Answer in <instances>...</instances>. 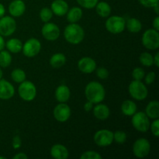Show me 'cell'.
I'll use <instances>...</instances> for the list:
<instances>
[{
	"instance_id": "38",
	"label": "cell",
	"mask_w": 159,
	"mask_h": 159,
	"mask_svg": "<svg viewBox=\"0 0 159 159\" xmlns=\"http://www.w3.org/2000/svg\"><path fill=\"white\" fill-rule=\"evenodd\" d=\"M143 6L147 8H153L155 5L158 4L159 0H138Z\"/></svg>"
},
{
	"instance_id": "19",
	"label": "cell",
	"mask_w": 159,
	"mask_h": 159,
	"mask_svg": "<svg viewBox=\"0 0 159 159\" xmlns=\"http://www.w3.org/2000/svg\"><path fill=\"white\" fill-rule=\"evenodd\" d=\"M71 96L69 88L65 85H61L56 89L55 97L59 102H66Z\"/></svg>"
},
{
	"instance_id": "47",
	"label": "cell",
	"mask_w": 159,
	"mask_h": 159,
	"mask_svg": "<svg viewBox=\"0 0 159 159\" xmlns=\"http://www.w3.org/2000/svg\"><path fill=\"white\" fill-rule=\"evenodd\" d=\"M153 9H155V12H156L157 15H158V14H159V11H158V10H159V9H158V4L155 5V6H154V7H153Z\"/></svg>"
},
{
	"instance_id": "26",
	"label": "cell",
	"mask_w": 159,
	"mask_h": 159,
	"mask_svg": "<svg viewBox=\"0 0 159 159\" xmlns=\"http://www.w3.org/2000/svg\"><path fill=\"white\" fill-rule=\"evenodd\" d=\"M95 7H96V10L98 15L102 18H107V17L110 16V13H111V7L106 2H98Z\"/></svg>"
},
{
	"instance_id": "12",
	"label": "cell",
	"mask_w": 159,
	"mask_h": 159,
	"mask_svg": "<svg viewBox=\"0 0 159 159\" xmlns=\"http://www.w3.org/2000/svg\"><path fill=\"white\" fill-rule=\"evenodd\" d=\"M41 34L46 40L54 41L60 37V29L55 23L48 22L42 27Z\"/></svg>"
},
{
	"instance_id": "1",
	"label": "cell",
	"mask_w": 159,
	"mask_h": 159,
	"mask_svg": "<svg viewBox=\"0 0 159 159\" xmlns=\"http://www.w3.org/2000/svg\"><path fill=\"white\" fill-rule=\"evenodd\" d=\"M85 95L87 100L93 104L100 103L105 99L106 91L103 85L99 82L93 81L88 83L85 86Z\"/></svg>"
},
{
	"instance_id": "30",
	"label": "cell",
	"mask_w": 159,
	"mask_h": 159,
	"mask_svg": "<svg viewBox=\"0 0 159 159\" xmlns=\"http://www.w3.org/2000/svg\"><path fill=\"white\" fill-rule=\"evenodd\" d=\"M139 61L144 66L151 67L154 65L153 56L148 52H144L140 55Z\"/></svg>"
},
{
	"instance_id": "4",
	"label": "cell",
	"mask_w": 159,
	"mask_h": 159,
	"mask_svg": "<svg viewBox=\"0 0 159 159\" xmlns=\"http://www.w3.org/2000/svg\"><path fill=\"white\" fill-rule=\"evenodd\" d=\"M19 96L24 101H32L37 96V88L32 82L23 81L20 83L18 88Z\"/></svg>"
},
{
	"instance_id": "37",
	"label": "cell",
	"mask_w": 159,
	"mask_h": 159,
	"mask_svg": "<svg viewBox=\"0 0 159 159\" xmlns=\"http://www.w3.org/2000/svg\"><path fill=\"white\" fill-rule=\"evenodd\" d=\"M149 129H151L152 130V133L153 134L154 136L158 137L159 136V120L158 119H155V120L150 124V127Z\"/></svg>"
},
{
	"instance_id": "16",
	"label": "cell",
	"mask_w": 159,
	"mask_h": 159,
	"mask_svg": "<svg viewBox=\"0 0 159 159\" xmlns=\"http://www.w3.org/2000/svg\"><path fill=\"white\" fill-rule=\"evenodd\" d=\"M26 11V5L23 0H13L9 6V12L12 16L20 17Z\"/></svg>"
},
{
	"instance_id": "27",
	"label": "cell",
	"mask_w": 159,
	"mask_h": 159,
	"mask_svg": "<svg viewBox=\"0 0 159 159\" xmlns=\"http://www.w3.org/2000/svg\"><path fill=\"white\" fill-rule=\"evenodd\" d=\"M126 27L130 32L138 33L142 29V24L138 19L130 18L126 22Z\"/></svg>"
},
{
	"instance_id": "17",
	"label": "cell",
	"mask_w": 159,
	"mask_h": 159,
	"mask_svg": "<svg viewBox=\"0 0 159 159\" xmlns=\"http://www.w3.org/2000/svg\"><path fill=\"white\" fill-rule=\"evenodd\" d=\"M51 9L57 16H63L68 12V5L65 0H54L51 3Z\"/></svg>"
},
{
	"instance_id": "36",
	"label": "cell",
	"mask_w": 159,
	"mask_h": 159,
	"mask_svg": "<svg viewBox=\"0 0 159 159\" xmlns=\"http://www.w3.org/2000/svg\"><path fill=\"white\" fill-rule=\"evenodd\" d=\"M96 75L100 79H107L109 77V71L106 68L100 67L96 69Z\"/></svg>"
},
{
	"instance_id": "29",
	"label": "cell",
	"mask_w": 159,
	"mask_h": 159,
	"mask_svg": "<svg viewBox=\"0 0 159 159\" xmlns=\"http://www.w3.org/2000/svg\"><path fill=\"white\" fill-rule=\"evenodd\" d=\"M26 73L23 69L16 68L11 73V78L12 80L16 83H21L22 82L26 80Z\"/></svg>"
},
{
	"instance_id": "32",
	"label": "cell",
	"mask_w": 159,
	"mask_h": 159,
	"mask_svg": "<svg viewBox=\"0 0 159 159\" xmlns=\"http://www.w3.org/2000/svg\"><path fill=\"white\" fill-rule=\"evenodd\" d=\"M127 134L122 130H117L113 133V141H116L118 144H124L127 141Z\"/></svg>"
},
{
	"instance_id": "5",
	"label": "cell",
	"mask_w": 159,
	"mask_h": 159,
	"mask_svg": "<svg viewBox=\"0 0 159 159\" xmlns=\"http://www.w3.org/2000/svg\"><path fill=\"white\" fill-rule=\"evenodd\" d=\"M126 21L124 17L113 16L109 17L106 21V29L113 34H120L125 30Z\"/></svg>"
},
{
	"instance_id": "8",
	"label": "cell",
	"mask_w": 159,
	"mask_h": 159,
	"mask_svg": "<svg viewBox=\"0 0 159 159\" xmlns=\"http://www.w3.org/2000/svg\"><path fill=\"white\" fill-rule=\"evenodd\" d=\"M151 151V144L146 138H139L133 145V153L137 158H144L149 155Z\"/></svg>"
},
{
	"instance_id": "18",
	"label": "cell",
	"mask_w": 159,
	"mask_h": 159,
	"mask_svg": "<svg viewBox=\"0 0 159 159\" xmlns=\"http://www.w3.org/2000/svg\"><path fill=\"white\" fill-rule=\"evenodd\" d=\"M51 155L55 159H66L68 158V151L63 144H54L51 148Z\"/></svg>"
},
{
	"instance_id": "6",
	"label": "cell",
	"mask_w": 159,
	"mask_h": 159,
	"mask_svg": "<svg viewBox=\"0 0 159 159\" xmlns=\"http://www.w3.org/2000/svg\"><path fill=\"white\" fill-rule=\"evenodd\" d=\"M142 43L148 50H157L159 48V33L155 29L147 30L142 35Z\"/></svg>"
},
{
	"instance_id": "10",
	"label": "cell",
	"mask_w": 159,
	"mask_h": 159,
	"mask_svg": "<svg viewBox=\"0 0 159 159\" xmlns=\"http://www.w3.org/2000/svg\"><path fill=\"white\" fill-rule=\"evenodd\" d=\"M16 30V23L12 16H2L0 18V35L9 37Z\"/></svg>"
},
{
	"instance_id": "31",
	"label": "cell",
	"mask_w": 159,
	"mask_h": 159,
	"mask_svg": "<svg viewBox=\"0 0 159 159\" xmlns=\"http://www.w3.org/2000/svg\"><path fill=\"white\" fill-rule=\"evenodd\" d=\"M53 12L51 9L48 7L43 8L40 12V18L43 23H48L51 20L53 16Z\"/></svg>"
},
{
	"instance_id": "2",
	"label": "cell",
	"mask_w": 159,
	"mask_h": 159,
	"mask_svg": "<svg viewBox=\"0 0 159 159\" xmlns=\"http://www.w3.org/2000/svg\"><path fill=\"white\" fill-rule=\"evenodd\" d=\"M64 37L66 41L71 44H79L85 37V31L80 25L76 23H70L64 30Z\"/></svg>"
},
{
	"instance_id": "15",
	"label": "cell",
	"mask_w": 159,
	"mask_h": 159,
	"mask_svg": "<svg viewBox=\"0 0 159 159\" xmlns=\"http://www.w3.org/2000/svg\"><path fill=\"white\" fill-rule=\"evenodd\" d=\"M15 94V88L8 81L2 79L0 80V99L7 100L13 97Z\"/></svg>"
},
{
	"instance_id": "11",
	"label": "cell",
	"mask_w": 159,
	"mask_h": 159,
	"mask_svg": "<svg viewBox=\"0 0 159 159\" xmlns=\"http://www.w3.org/2000/svg\"><path fill=\"white\" fill-rule=\"evenodd\" d=\"M94 141L99 147H107L113 142V133L110 130H99L95 134Z\"/></svg>"
},
{
	"instance_id": "7",
	"label": "cell",
	"mask_w": 159,
	"mask_h": 159,
	"mask_svg": "<svg viewBox=\"0 0 159 159\" xmlns=\"http://www.w3.org/2000/svg\"><path fill=\"white\" fill-rule=\"evenodd\" d=\"M131 123L133 127L140 132H147L150 127L149 117L144 112L135 113L132 116Z\"/></svg>"
},
{
	"instance_id": "44",
	"label": "cell",
	"mask_w": 159,
	"mask_h": 159,
	"mask_svg": "<svg viewBox=\"0 0 159 159\" xmlns=\"http://www.w3.org/2000/svg\"><path fill=\"white\" fill-rule=\"evenodd\" d=\"M154 58V65L156 67H159V53L157 52L155 54V57H153Z\"/></svg>"
},
{
	"instance_id": "34",
	"label": "cell",
	"mask_w": 159,
	"mask_h": 159,
	"mask_svg": "<svg viewBox=\"0 0 159 159\" xmlns=\"http://www.w3.org/2000/svg\"><path fill=\"white\" fill-rule=\"evenodd\" d=\"M77 2L85 9H93L99 2V0H77Z\"/></svg>"
},
{
	"instance_id": "23",
	"label": "cell",
	"mask_w": 159,
	"mask_h": 159,
	"mask_svg": "<svg viewBox=\"0 0 159 159\" xmlns=\"http://www.w3.org/2000/svg\"><path fill=\"white\" fill-rule=\"evenodd\" d=\"M136 103L132 100H125L121 105V111L125 116H133L137 112Z\"/></svg>"
},
{
	"instance_id": "20",
	"label": "cell",
	"mask_w": 159,
	"mask_h": 159,
	"mask_svg": "<svg viewBox=\"0 0 159 159\" xmlns=\"http://www.w3.org/2000/svg\"><path fill=\"white\" fill-rule=\"evenodd\" d=\"M93 114H94L95 117L97 118V119L100 120H104L110 116V109L107 105L97 104L93 108Z\"/></svg>"
},
{
	"instance_id": "9",
	"label": "cell",
	"mask_w": 159,
	"mask_h": 159,
	"mask_svg": "<svg viewBox=\"0 0 159 159\" xmlns=\"http://www.w3.org/2000/svg\"><path fill=\"white\" fill-rule=\"evenodd\" d=\"M23 53L26 57H33L37 56L41 50V43L36 38H30L23 45Z\"/></svg>"
},
{
	"instance_id": "28",
	"label": "cell",
	"mask_w": 159,
	"mask_h": 159,
	"mask_svg": "<svg viewBox=\"0 0 159 159\" xmlns=\"http://www.w3.org/2000/svg\"><path fill=\"white\" fill-rule=\"evenodd\" d=\"M12 63V55L8 51L2 50L0 51V67L7 68Z\"/></svg>"
},
{
	"instance_id": "43",
	"label": "cell",
	"mask_w": 159,
	"mask_h": 159,
	"mask_svg": "<svg viewBox=\"0 0 159 159\" xmlns=\"http://www.w3.org/2000/svg\"><path fill=\"white\" fill-rule=\"evenodd\" d=\"M153 28L155 30L158 31L159 30V17L156 16L155 18V20H153Z\"/></svg>"
},
{
	"instance_id": "39",
	"label": "cell",
	"mask_w": 159,
	"mask_h": 159,
	"mask_svg": "<svg viewBox=\"0 0 159 159\" xmlns=\"http://www.w3.org/2000/svg\"><path fill=\"white\" fill-rule=\"evenodd\" d=\"M144 82L147 85H152L154 82H155V79H156V75L153 71L148 73L147 75H144Z\"/></svg>"
},
{
	"instance_id": "46",
	"label": "cell",
	"mask_w": 159,
	"mask_h": 159,
	"mask_svg": "<svg viewBox=\"0 0 159 159\" xmlns=\"http://www.w3.org/2000/svg\"><path fill=\"white\" fill-rule=\"evenodd\" d=\"M5 44H6V43H5L4 38H3L2 36L0 35V51H1L2 50H3V48H4L5 47Z\"/></svg>"
},
{
	"instance_id": "49",
	"label": "cell",
	"mask_w": 159,
	"mask_h": 159,
	"mask_svg": "<svg viewBox=\"0 0 159 159\" xmlns=\"http://www.w3.org/2000/svg\"><path fill=\"white\" fill-rule=\"evenodd\" d=\"M6 157H3V156H0V159H6Z\"/></svg>"
},
{
	"instance_id": "13",
	"label": "cell",
	"mask_w": 159,
	"mask_h": 159,
	"mask_svg": "<svg viewBox=\"0 0 159 159\" xmlns=\"http://www.w3.org/2000/svg\"><path fill=\"white\" fill-rule=\"evenodd\" d=\"M71 111L69 106L65 102H61L56 106L53 111L54 117L55 118L56 120L61 123L66 122L71 116Z\"/></svg>"
},
{
	"instance_id": "45",
	"label": "cell",
	"mask_w": 159,
	"mask_h": 159,
	"mask_svg": "<svg viewBox=\"0 0 159 159\" xmlns=\"http://www.w3.org/2000/svg\"><path fill=\"white\" fill-rule=\"evenodd\" d=\"M5 13H6V9H5L4 6L2 3H0V18L4 16Z\"/></svg>"
},
{
	"instance_id": "33",
	"label": "cell",
	"mask_w": 159,
	"mask_h": 159,
	"mask_svg": "<svg viewBox=\"0 0 159 159\" xmlns=\"http://www.w3.org/2000/svg\"><path fill=\"white\" fill-rule=\"evenodd\" d=\"M102 155L94 151H87L82 153L81 155V159H102Z\"/></svg>"
},
{
	"instance_id": "48",
	"label": "cell",
	"mask_w": 159,
	"mask_h": 159,
	"mask_svg": "<svg viewBox=\"0 0 159 159\" xmlns=\"http://www.w3.org/2000/svg\"><path fill=\"white\" fill-rule=\"evenodd\" d=\"M2 76H3L2 70V69H1V68H0V80H1L2 79Z\"/></svg>"
},
{
	"instance_id": "35",
	"label": "cell",
	"mask_w": 159,
	"mask_h": 159,
	"mask_svg": "<svg viewBox=\"0 0 159 159\" xmlns=\"http://www.w3.org/2000/svg\"><path fill=\"white\" fill-rule=\"evenodd\" d=\"M145 72L144 70L141 68H135L132 71V77L134 80L141 81L144 78Z\"/></svg>"
},
{
	"instance_id": "24",
	"label": "cell",
	"mask_w": 159,
	"mask_h": 159,
	"mask_svg": "<svg viewBox=\"0 0 159 159\" xmlns=\"http://www.w3.org/2000/svg\"><path fill=\"white\" fill-rule=\"evenodd\" d=\"M6 46L8 51L12 54H17L20 52L23 48V43L21 40L17 38H12L8 40L6 43L5 44Z\"/></svg>"
},
{
	"instance_id": "25",
	"label": "cell",
	"mask_w": 159,
	"mask_h": 159,
	"mask_svg": "<svg viewBox=\"0 0 159 159\" xmlns=\"http://www.w3.org/2000/svg\"><path fill=\"white\" fill-rule=\"evenodd\" d=\"M66 63V57L62 53H56L51 56L50 59V65L54 68H61Z\"/></svg>"
},
{
	"instance_id": "41",
	"label": "cell",
	"mask_w": 159,
	"mask_h": 159,
	"mask_svg": "<svg viewBox=\"0 0 159 159\" xmlns=\"http://www.w3.org/2000/svg\"><path fill=\"white\" fill-rule=\"evenodd\" d=\"M93 103L91 102L90 101H87L85 104H84V110L86 112H89L93 110Z\"/></svg>"
},
{
	"instance_id": "14",
	"label": "cell",
	"mask_w": 159,
	"mask_h": 159,
	"mask_svg": "<svg viewBox=\"0 0 159 159\" xmlns=\"http://www.w3.org/2000/svg\"><path fill=\"white\" fill-rule=\"evenodd\" d=\"M78 68L82 73L90 74L96 69V62L92 57H82L78 62Z\"/></svg>"
},
{
	"instance_id": "42",
	"label": "cell",
	"mask_w": 159,
	"mask_h": 159,
	"mask_svg": "<svg viewBox=\"0 0 159 159\" xmlns=\"http://www.w3.org/2000/svg\"><path fill=\"white\" fill-rule=\"evenodd\" d=\"M27 158L28 156L26 154L20 152V153H18L16 154V155H14V156L12 157V159H27Z\"/></svg>"
},
{
	"instance_id": "21",
	"label": "cell",
	"mask_w": 159,
	"mask_h": 159,
	"mask_svg": "<svg viewBox=\"0 0 159 159\" xmlns=\"http://www.w3.org/2000/svg\"><path fill=\"white\" fill-rule=\"evenodd\" d=\"M145 113L151 119H158L159 118V102L157 100L151 101L146 107Z\"/></svg>"
},
{
	"instance_id": "22",
	"label": "cell",
	"mask_w": 159,
	"mask_h": 159,
	"mask_svg": "<svg viewBox=\"0 0 159 159\" xmlns=\"http://www.w3.org/2000/svg\"><path fill=\"white\" fill-rule=\"evenodd\" d=\"M67 20L69 23H77L78 21L81 20L82 17L83 12L81 8L79 7H72L71 9H68V12H67Z\"/></svg>"
},
{
	"instance_id": "40",
	"label": "cell",
	"mask_w": 159,
	"mask_h": 159,
	"mask_svg": "<svg viewBox=\"0 0 159 159\" xmlns=\"http://www.w3.org/2000/svg\"><path fill=\"white\" fill-rule=\"evenodd\" d=\"M22 145V140L19 135H15L12 139V147L14 149H19Z\"/></svg>"
},
{
	"instance_id": "3",
	"label": "cell",
	"mask_w": 159,
	"mask_h": 159,
	"mask_svg": "<svg viewBox=\"0 0 159 159\" xmlns=\"http://www.w3.org/2000/svg\"><path fill=\"white\" fill-rule=\"evenodd\" d=\"M128 91L131 97L138 101L145 99L148 95L147 86L139 80L132 81L129 85Z\"/></svg>"
}]
</instances>
